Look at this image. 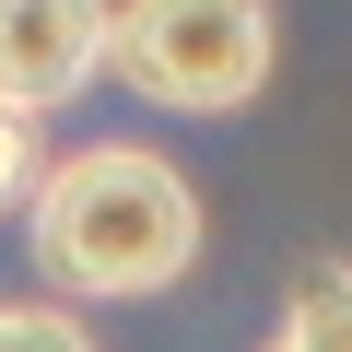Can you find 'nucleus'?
<instances>
[{"label": "nucleus", "instance_id": "obj_6", "mask_svg": "<svg viewBox=\"0 0 352 352\" xmlns=\"http://www.w3.org/2000/svg\"><path fill=\"white\" fill-rule=\"evenodd\" d=\"M36 200V106L0 94V212H24Z\"/></svg>", "mask_w": 352, "mask_h": 352}, {"label": "nucleus", "instance_id": "obj_3", "mask_svg": "<svg viewBox=\"0 0 352 352\" xmlns=\"http://www.w3.org/2000/svg\"><path fill=\"white\" fill-rule=\"evenodd\" d=\"M118 59V0H0V94L12 106H71Z\"/></svg>", "mask_w": 352, "mask_h": 352}, {"label": "nucleus", "instance_id": "obj_4", "mask_svg": "<svg viewBox=\"0 0 352 352\" xmlns=\"http://www.w3.org/2000/svg\"><path fill=\"white\" fill-rule=\"evenodd\" d=\"M270 352H352V258H305V270H294Z\"/></svg>", "mask_w": 352, "mask_h": 352}, {"label": "nucleus", "instance_id": "obj_5", "mask_svg": "<svg viewBox=\"0 0 352 352\" xmlns=\"http://www.w3.org/2000/svg\"><path fill=\"white\" fill-rule=\"evenodd\" d=\"M0 352H94V329L71 305H0Z\"/></svg>", "mask_w": 352, "mask_h": 352}, {"label": "nucleus", "instance_id": "obj_1", "mask_svg": "<svg viewBox=\"0 0 352 352\" xmlns=\"http://www.w3.org/2000/svg\"><path fill=\"white\" fill-rule=\"evenodd\" d=\"M24 247L59 305H141L200 270V188L141 141H82L36 176Z\"/></svg>", "mask_w": 352, "mask_h": 352}, {"label": "nucleus", "instance_id": "obj_2", "mask_svg": "<svg viewBox=\"0 0 352 352\" xmlns=\"http://www.w3.org/2000/svg\"><path fill=\"white\" fill-rule=\"evenodd\" d=\"M106 71L164 118H235L270 82V0H118Z\"/></svg>", "mask_w": 352, "mask_h": 352}]
</instances>
